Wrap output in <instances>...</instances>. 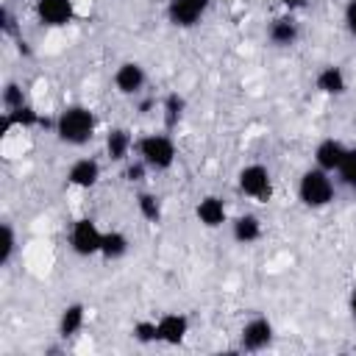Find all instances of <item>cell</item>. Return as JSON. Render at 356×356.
<instances>
[{
  "instance_id": "cell-1",
  "label": "cell",
  "mask_w": 356,
  "mask_h": 356,
  "mask_svg": "<svg viewBox=\"0 0 356 356\" xmlns=\"http://www.w3.org/2000/svg\"><path fill=\"white\" fill-rule=\"evenodd\" d=\"M53 131H56L58 142H64L70 147H81L95 136V114L89 106L70 103L53 120Z\"/></svg>"
},
{
  "instance_id": "cell-2",
  "label": "cell",
  "mask_w": 356,
  "mask_h": 356,
  "mask_svg": "<svg viewBox=\"0 0 356 356\" xmlns=\"http://www.w3.org/2000/svg\"><path fill=\"white\" fill-rule=\"evenodd\" d=\"M337 197V184L331 178V172L320 170V167H309L300 181H298V200L306 209H325L331 206Z\"/></svg>"
},
{
  "instance_id": "cell-3",
  "label": "cell",
  "mask_w": 356,
  "mask_h": 356,
  "mask_svg": "<svg viewBox=\"0 0 356 356\" xmlns=\"http://www.w3.org/2000/svg\"><path fill=\"white\" fill-rule=\"evenodd\" d=\"M136 156L153 170V172H164L175 164L178 159V147L167 134H145L142 139H136Z\"/></svg>"
},
{
  "instance_id": "cell-4",
  "label": "cell",
  "mask_w": 356,
  "mask_h": 356,
  "mask_svg": "<svg viewBox=\"0 0 356 356\" xmlns=\"http://www.w3.org/2000/svg\"><path fill=\"white\" fill-rule=\"evenodd\" d=\"M236 189L250 197V200H259V203H267L273 197V175L264 164L253 161V164H245L239 172H236Z\"/></svg>"
},
{
  "instance_id": "cell-5",
  "label": "cell",
  "mask_w": 356,
  "mask_h": 356,
  "mask_svg": "<svg viewBox=\"0 0 356 356\" xmlns=\"http://www.w3.org/2000/svg\"><path fill=\"white\" fill-rule=\"evenodd\" d=\"M100 245H103V231L92 217H78L70 225V248L75 256H83V259L100 256Z\"/></svg>"
},
{
  "instance_id": "cell-6",
  "label": "cell",
  "mask_w": 356,
  "mask_h": 356,
  "mask_svg": "<svg viewBox=\"0 0 356 356\" xmlns=\"http://www.w3.org/2000/svg\"><path fill=\"white\" fill-rule=\"evenodd\" d=\"M273 337H275L273 323H270L267 317L256 314V317H250V320L242 325V331H239V348L248 350V353H259V350L270 348Z\"/></svg>"
},
{
  "instance_id": "cell-7",
  "label": "cell",
  "mask_w": 356,
  "mask_h": 356,
  "mask_svg": "<svg viewBox=\"0 0 356 356\" xmlns=\"http://www.w3.org/2000/svg\"><path fill=\"white\" fill-rule=\"evenodd\" d=\"M209 6H211V0H170L167 22L175 28H195L206 17Z\"/></svg>"
},
{
  "instance_id": "cell-8",
  "label": "cell",
  "mask_w": 356,
  "mask_h": 356,
  "mask_svg": "<svg viewBox=\"0 0 356 356\" xmlns=\"http://www.w3.org/2000/svg\"><path fill=\"white\" fill-rule=\"evenodd\" d=\"M33 11L44 28H64L75 17V3L72 0H36Z\"/></svg>"
},
{
  "instance_id": "cell-9",
  "label": "cell",
  "mask_w": 356,
  "mask_h": 356,
  "mask_svg": "<svg viewBox=\"0 0 356 356\" xmlns=\"http://www.w3.org/2000/svg\"><path fill=\"white\" fill-rule=\"evenodd\" d=\"M147 83V72L139 61H122L117 70H114V89L125 97H134L145 89Z\"/></svg>"
},
{
  "instance_id": "cell-10",
  "label": "cell",
  "mask_w": 356,
  "mask_h": 356,
  "mask_svg": "<svg viewBox=\"0 0 356 356\" xmlns=\"http://www.w3.org/2000/svg\"><path fill=\"white\" fill-rule=\"evenodd\" d=\"M156 334L164 345H181L189 334V317L181 312H164L156 317Z\"/></svg>"
},
{
  "instance_id": "cell-11",
  "label": "cell",
  "mask_w": 356,
  "mask_h": 356,
  "mask_svg": "<svg viewBox=\"0 0 356 356\" xmlns=\"http://www.w3.org/2000/svg\"><path fill=\"white\" fill-rule=\"evenodd\" d=\"M97 181H100V161L92 156L72 161L67 170V184L75 189H92V186H97Z\"/></svg>"
},
{
  "instance_id": "cell-12",
  "label": "cell",
  "mask_w": 356,
  "mask_h": 356,
  "mask_svg": "<svg viewBox=\"0 0 356 356\" xmlns=\"http://www.w3.org/2000/svg\"><path fill=\"white\" fill-rule=\"evenodd\" d=\"M195 217H197V222H200L203 228H220V225L228 222V209H225L222 197H217V195H206V197L197 200V206H195Z\"/></svg>"
},
{
  "instance_id": "cell-13",
  "label": "cell",
  "mask_w": 356,
  "mask_h": 356,
  "mask_svg": "<svg viewBox=\"0 0 356 356\" xmlns=\"http://www.w3.org/2000/svg\"><path fill=\"white\" fill-rule=\"evenodd\" d=\"M314 86L320 95H328V97H339L348 92V78H345V70L339 64H325L320 67V72L314 75Z\"/></svg>"
},
{
  "instance_id": "cell-14",
  "label": "cell",
  "mask_w": 356,
  "mask_h": 356,
  "mask_svg": "<svg viewBox=\"0 0 356 356\" xmlns=\"http://www.w3.org/2000/svg\"><path fill=\"white\" fill-rule=\"evenodd\" d=\"M345 150H348V145L339 142V139H334V136L320 139L317 147H314V167H320V170H325V172L334 175L337 167H339V161H342V156H345Z\"/></svg>"
},
{
  "instance_id": "cell-15",
  "label": "cell",
  "mask_w": 356,
  "mask_h": 356,
  "mask_svg": "<svg viewBox=\"0 0 356 356\" xmlns=\"http://www.w3.org/2000/svg\"><path fill=\"white\" fill-rule=\"evenodd\" d=\"M298 36H300V28H298V22H295L292 14L275 17V19L267 25V39H270V44H275V47H292V44L298 42Z\"/></svg>"
},
{
  "instance_id": "cell-16",
  "label": "cell",
  "mask_w": 356,
  "mask_h": 356,
  "mask_svg": "<svg viewBox=\"0 0 356 356\" xmlns=\"http://www.w3.org/2000/svg\"><path fill=\"white\" fill-rule=\"evenodd\" d=\"M261 231H264V225H261L259 214L245 211V214H236V217L231 220V236H234V242H239V245H253V242H259V239H261Z\"/></svg>"
},
{
  "instance_id": "cell-17",
  "label": "cell",
  "mask_w": 356,
  "mask_h": 356,
  "mask_svg": "<svg viewBox=\"0 0 356 356\" xmlns=\"http://www.w3.org/2000/svg\"><path fill=\"white\" fill-rule=\"evenodd\" d=\"M134 147L136 145H134L128 128H122V125L108 128V134H106V156H108V161H117V164L128 161V156H131Z\"/></svg>"
},
{
  "instance_id": "cell-18",
  "label": "cell",
  "mask_w": 356,
  "mask_h": 356,
  "mask_svg": "<svg viewBox=\"0 0 356 356\" xmlns=\"http://www.w3.org/2000/svg\"><path fill=\"white\" fill-rule=\"evenodd\" d=\"M33 125H47V120H42L39 111L31 103H25L19 108H11V111H3V117H0V131L3 134H8L11 128H33Z\"/></svg>"
},
{
  "instance_id": "cell-19",
  "label": "cell",
  "mask_w": 356,
  "mask_h": 356,
  "mask_svg": "<svg viewBox=\"0 0 356 356\" xmlns=\"http://www.w3.org/2000/svg\"><path fill=\"white\" fill-rule=\"evenodd\" d=\"M83 323H86V306L83 303H67L64 309H61V314H58V337L61 339H72L75 334H81V328H83Z\"/></svg>"
},
{
  "instance_id": "cell-20",
  "label": "cell",
  "mask_w": 356,
  "mask_h": 356,
  "mask_svg": "<svg viewBox=\"0 0 356 356\" xmlns=\"http://www.w3.org/2000/svg\"><path fill=\"white\" fill-rule=\"evenodd\" d=\"M184 114H186V97L181 92H167L164 100H161V122H164V128L167 131L178 128Z\"/></svg>"
},
{
  "instance_id": "cell-21",
  "label": "cell",
  "mask_w": 356,
  "mask_h": 356,
  "mask_svg": "<svg viewBox=\"0 0 356 356\" xmlns=\"http://www.w3.org/2000/svg\"><path fill=\"white\" fill-rule=\"evenodd\" d=\"M131 250V239L122 231H103V245H100V256L106 261H120L122 256H128Z\"/></svg>"
},
{
  "instance_id": "cell-22",
  "label": "cell",
  "mask_w": 356,
  "mask_h": 356,
  "mask_svg": "<svg viewBox=\"0 0 356 356\" xmlns=\"http://www.w3.org/2000/svg\"><path fill=\"white\" fill-rule=\"evenodd\" d=\"M134 200H136V211H139V217H142L145 222H153V225L161 222V214H164V211H161V200H159L156 192H145V189H142V192H136Z\"/></svg>"
},
{
  "instance_id": "cell-23",
  "label": "cell",
  "mask_w": 356,
  "mask_h": 356,
  "mask_svg": "<svg viewBox=\"0 0 356 356\" xmlns=\"http://www.w3.org/2000/svg\"><path fill=\"white\" fill-rule=\"evenodd\" d=\"M334 175H337V184H342L345 189L356 192V147L345 150V156H342V161H339Z\"/></svg>"
},
{
  "instance_id": "cell-24",
  "label": "cell",
  "mask_w": 356,
  "mask_h": 356,
  "mask_svg": "<svg viewBox=\"0 0 356 356\" xmlns=\"http://www.w3.org/2000/svg\"><path fill=\"white\" fill-rule=\"evenodd\" d=\"M14 253H17V231L11 222H3V228H0V264L3 267L11 264Z\"/></svg>"
},
{
  "instance_id": "cell-25",
  "label": "cell",
  "mask_w": 356,
  "mask_h": 356,
  "mask_svg": "<svg viewBox=\"0 0 356 356\" xmlns=\"http://www.w3.org/2000/svg\"><path fill=\"white\" fill-rule=\"evenodd\" d=\"M25 103H28V97H25L22 86L14 83V81H8V83L3 86V108L11 111V108H19V106H25Z\"/></svg>"
},
{
  "instance_id": "cell-26",
  "label": "cell",
  "mask_w": 356,
  "mask_h": 356,
  "mask_svg": "<svg viewBox=\"0 0 356 356\" xmlns=\"http://www.w3.org/2000/svg\"><path fill=\"white\" fill-rule=\"evenodd\" d=\"M131 334H134V339H136V342H142V345L159 342V334H156V320H136Z\"/></svg>"
},
{
  "instance_id": "cell-27",
  "label": "cell",
  "mask_w": 356,
  "mask_h": 356,
  "mask_svg": "<svg viewBox=\"0 0 356 356\" xmlns=\"http://www.w3.org/2000/svg\"><path fill=\"white\" fill-rule=\"evenodd\" d=\"M147 164L142 161V159H136V161H125V170H122V178L128 181V184H142L145 181V175H147Z\"/></svg>"
},
{
  "instance_id": "cell-28",
  "label": "cell",
  "mask_w": 356,
  "mask_h": 356,
  "mask_svg": "<svg viewBox=\"0 0 356 356\" xmlns=\"http://www.w3.org/2000/svg\"><path fill=\"white\" fill-rule=\"evenodd\" d=\"M342 22H345V31H348V33L356 39V0H348V3H345Z\"/></svg>"
},
{
  "instance_id": "cell-29",
  "label": "cell",
  "mask_w": 356,
  "mask_h": 356,
  "mask_svg": "<svg viewBox=\"0 0 356 356\" xmlns=\"http://www.w3.org/2000/svg\"><path fill=\"white\" fill-rule=\"evenodd\" d=\"M0 28H3V33H14V19H11V11L6 6L0 8Z\"/></svg>"
},
{
  "instance_id": "cell-30",
  "label": "cell",
  "mask_w": 356,
  "mask_h": 356,
  "mask_svg": "<svg viewBox=\"0 0 356 356\" xmlns=\"http://www.w3.org/2000/svg\"><path fill=\"white\" fill-rule=\"evenodd\" d=\"M348 312H350V320L356 323V286H353L350 295H348Z\"/></svg>"
},
{
  "instance_id": "cell-31",
  "label": "cell",
  "mask_w": 356,
  "mask_h": 356,
  "mask_svg": "<svg viewBox=\"0 0 356 356\" xmlns=\"http://www.w3.org/2000/svg\"><path fill=\"white\" fill-rule=\"evenodd\" d=\"M306 0H281V6L286 8V11H295V8H300Z\"/></svg>"
}]
</instances>
